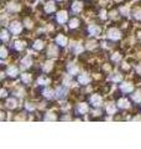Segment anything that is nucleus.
I'll return each mask as SVG.
<instances>
[{
    "label": "nucleus",
    "instance_id": "nucleus-1",
    "mask_svg": "<svg viewBox=\"0 0 141 149\" xmlns=\"http://www.w3.org/2000/svg\"><path fill=\"white\" fill-rule=\"evenodd\" d=\"M9 30H10L11 34L17 35V34H20V32H21L22 25H21L19 21H14V22H11V24L9 25Z\"/></svg>",
    "mask_w": 141,
    "mask_h": 149
},
{
    "label": "nucleus",
    "instance_id": "nucleus-2",
    "mask_svg": "<svg viewBox=\"0 0 141 149\" xmlns=\"http://www.w3.org/2000/svg\"><path fill=\"white\" fill-rule=\"evenodd\" d=\"M120 36H121V34H120V31L118 29H109L108 30V37H109L110 40H113V41L119 40Z\"/></svg>",
    "mask_w": 141,
    "mask_h": 149
},
{
    "label": "nucleus",
    "instance_id": "nucleus-3",
    "mask_svg": "<svg viewBox=\"0 0 141 149\" xmlns=\"http://www.w3.org/2000/svg\"><path fill=\"white\" fill-rule=\"evenodd\" d=\"M68 95V90L66 87H58L57 90H56V97H57L58 100H64L66 97Z\"/></svg>",
    "mask_w": 141,
    "mask_h": 149
},
{
    "label": "nucleus",
    "instance_id": "nucleus-4",
    "mask_svg": "<svg viewBox=\"0 0 141 149\" xmlns=\"http://www.w3.org/2000/svg\"><path fill=\"white\" fill-rule=\"evenodd\" d=\"M100 27L98 26V25H94V24H92V25H89L88 26V32H89V35H93V36H98L100 34Z\"/></svg>",
    "mask_w": 141,
    "mask_h": 149
},
{
    "label": "nucleus",
    "instance_id": "nucleus-5",
    "mask_svg": "<svg viewBox=\"0 0 141 149\" xmlns=\"http://www.w3.org/2000/svg\"><path fill=\"white\" fill-rule=\"evenodd\" d=\"M91 103L94 106V107H100L102 103H103V98L99 96V95H93L91 97Z\"/></svg>",
    "mask_w": 141,
    "mask_h": 149
},
{
    "label": "nucleus",
    "instance_id": "nucleus-6",
    "mask_svg": "<svg viewBox=\"0 0 141 149\" xmlns=\"http://www.w3.org/2000/svg\"><path fill=\"white\" fill-rule=\"evenodd\" d=\"M56 45H50L48 46V50H47V55H48V57H56V56L58 55V47Z\"/></svg>",
    "mask_w": 141,
    "mask_h": 149
},
{
    "label": "nucleus",
    "instance_id": "nucleus-7",
    "mask_svg": "<svg viewBox=\"0 0 141 149\" xmlns=\"http://www.w3.org/2000/svg\"><path fill=\"white\" fill-rule=\"evenodd\" d=\"M120 90H121V92H124V93H130V92H133L134 86L131 85V83H129V82H124V83H121L120 85Z\"/></svg>",
    "mask_w": 141,
    "mask_h": 149
},
{
    "label": "nucleus",
    "instance_id": "nucleus-8",
    "mask_svg": "<svg viewBox=\"0 0 141 149\" xmlns=\"http://www.w3.org/2000/svg\"><path fill=\"white\" fill-rule=\"evenodd\" d=\"M32 65V58L30 56H26V57H24L21 60V68L26 70V68H30V66Z\"/></svg>",
    "mask_w": 141,
    "mask_h": 149
},
{
    "label": "nucleus",
    "instance_id": "nucleus-9",
    "mask_svg": "<svg viewBox=\"0 0 141 149\" xmlns=\"http://www.w3.org/2000/svg\"><path fill=\"white\" fill-rule=\"evenodd\" d=\"M129 106H130V102H129V100H126V98H120L119 101H118V107L121 108V109L129 108Z\"/></svg>",
    "mask_w": 141,
    "mask_h": 149
},
{
    "label": "nucleus",
    "instance_id": "nucleus-10",
    "mask_svg": "<svg viewBox=\"0 0 141 149\" xmlns=\"http://www.w3.org/2000/svg\"><path fill=\"white\" fill-rule=\"evenodd\" d=\"M67 19H68V15H67V13L66 11H59L57 14V21L59 22V24H63V22L67 21Z\"/></svg>",
    "mask_w": 141,
    "mask_h": 149
},
{
    "label": "nucleus",
    "instance_id": "nucleus-11",
    "mask_svg": "<svg viewBox=\"0 0 141 149\" xmlns=\"http://www.w3.org/2000/svg\"><path fill=\"white\" fill-rule=\"evenodd\" d=\"M56 42H57L58 46H62V47H64V46L67 45V37L63 36V35H58L57 37H56Z\"/></svg>",
    "mask_w": 141,
    "mask_h": 149
},
{
    "label": "nucleus",
    "instance_id": "nucleus-12",
    "mask_svg": "<svg viewBox=\"0 0 141 149\" xmlns=\"http://www.w3.org/2000/svg\"><path fill=\"white\" fill-rule=\"evenodd\" d=\"M88 111H89V107L86 103H79L78 107H77V112L79 114H86Z\"/></svg>",
    "mask_w": 141,
    "mask_h": 149
},
{
    "label": "nucleus",
    "instance_id": "nucleus-13",
    "mask_svg": "<svg viewBox=\"0 0 141 149\" xmlns=\"http://www.w3.org/2000/svg\"><path fill=\"white\" fill-rule=\"evenodd\" d=\"M42 95H44L46 98L48 100H52L53 97H56V92H53L52 90H50V88H45L44 91H42Z\"/></svg>",
    "mask_w": 141,
    "mask_h": 149
},
{
    "label": "nucleus",
    "instance_id": "nucleus-14",
    "mask_svg": "<svg viewBox=\"0 0 141 149\" xmlns=\"http://www.w3.org/2000/svg\"><path fill=\"white\" fill-rule=\"evenodd\" d=\"M67 71H68V73L70 74V76H73V74H77V73H78L79 68H78L74 63H69L68 66H67Z\"/></svg>",
    "mask_w": 141,
    "mask_h": 149
},
{
    "label": "nucleus",
    "instance_id": "nucleus-15",
    "mask_svg": "<svg viewBox=\"0 0 141 149\" xmlns=\"http://www.w3.org/2000/svg\"><path fill=\"white\" fill-rule=\"evenodd\" d=\"M78 82L81 83V85H87L89 82V76L87 73H81L78 74Z\"/></svg>",
    "mask_w": 141,
    "mask_h": 149
},
{
    "label": "nucleus",
    "instance_id": "nucleus-16",
    "mask_svg": "<svg viewBox=\"0 0 141 149\" xmlns=\"http://www.w3.org/2000/svg\"><path fill=\"white\" fill-rule=\"evenodd\" d=\"M8 76H10V77H16L17 76V73H19V70L17 67L15 66H10V67H8Z\"/></svg>",
    "mask_w": 141,
    "mask_h": 149
},
{
    "label": "nucleus",
    "instance_id": "nucleus-17",
    "mask_svg": "<svg viewBox=\"0 0 141 149\" xmlns=\"http://www.w3.org/2000/svg\"><path fill=\"white\" fill-rule=\"evenodd\" d=\"M118 106V104H116ZM116 106L114 103H108L106 104V112H108V114H115V112H116Z\"/></svg>",
    "mask_w": 141,
    "mask_h": 149
},
{
    "label": "nucleus",
    "instance_id": "nucleus-18",
    "mask_svg": "<svg viewBox=\"0 0 141 149\" xmlns=\"http://www.w3.org/2000/svg\"><path fill=\"white\" fill-rule=\"evenodd\" d=\"M37 83H39V85H41V86H46V85H48L50 83V78L47 77V76H40L39 77V80H37Z\"/></svg>",
    "mask_w": 141,
    "mask_h": 149
},
{
    "label": "nucleus",
    "instance_id": "nucleus-19",
    "mask_svg": "<svg viewBox=\"0 0 141 149\" xmlns=\"http://www.w3.org/2000/svg\"><path fill=\"white\" fill-rule=\"evenodd\" d=\"M82 8H83V4L79 1H76V3H73V5H72V11L79 13V11H82Z\"/></svg>",
    "mask_w": 141,
    "mask_h": 149
},
{
    "label": "nucleus",
    "instance_id": "nucleus-20",
    "mask_svg": "<svg viewBox=\"0 0 141 149\" xmlns=\"http://www.w3.org/2000/svg\"><path fill=\"white\" fill-rule=\"evenodd\" d=\"M8 9H9V11H19L20 10V5H19L17 3H9V5H8Z\"/></svg>",
    "mask_w": 141,
    "mask_h": 149
},
{
    "label": "nucleus",
    "instance_id": "nucleus-21",
    "mask_svg": "<svg viewBox=\"0 0 141 149\" xmlns=\"http://www.w3.org/2000/svg\"><path fill=\"white\" fill-rule=\"evenodd\" d=\"M79 25V20L77 17H73V19H70L69 20V29H76V27H78Z\"/></svg>",
    "mask_w": 141,
    "mask_h": 149
},
{
    "label": "nucleus",
    "instance_id": "nucleus-22",
    "mask_svg": "<svg viewBox=\"0 0 141 149\" xmlns=\"http://www.w3.org/2000/svg\"><path fill=\"white\" fill-rule=\"evenodd\" d=\"M6 107L9 109H14L16 107V100L15 98H9L6 101Z\"/></svg>",
    "mask_w": 141,
    "mask_h": 149
},
{
    "label": "nucleus",
    "instance_id": "nucleus-23",
    "mask_svg": "<svg viewBox=\"0 0 141 149\" xmlns=\"http://www.w3.org/2000/svg\"><path fill=\"white\" fill-rule=\"evenodd\" d=\"M52 67H53V63L51 62V61H47L44 66H42V70H44L45 72H50L51 70H52Z\"/></svg>",
    "mask_w": 141,
    "mask_h": 149
},
{
    "label": "nucleus",
    "instance_id": "nucleus-24",
    "mask_svg": "<svg viewBox=\"0 0 141 149\" xmlns=\"http://www.w3.org/2000/svg\"><path fill=\"white\" fill-rule=\"evenodd\" d=\"M14 47H15L17 51H21V50H24V47H25V42H24V41H16V42L14 44Z\"/></svg>",
    "mask_w": 141,
    "mask_h": 149
},
{
    "label": "nucleus",
    "instance_id": "nucleus-25",
    "mask_svg": "<svg viewBox=\"0 0 141 149\" xmlns=\"http://www.w3.org/2000/svg\"><path fill=\"white\" fill-rule=\"evenodd\" d=\"M21 80L24 83H30L31 82V74L29 73H22L21 74Z\"/></svg>",
    "mask_w": 141,
    "mask_h": 149
},
{
    "label": "nucleus",
    "instance_id": "nucleus-26",
    "mask_svg": "<svg viewBox=\"0 0 141 149\" xmlns=\"http://www.w3.org/2000/svg\"><path fill=\"white\" fill-rule=\"evenodd\" d=\"M45 11L46 13H52L55 11V4L53 3H47L45 6Z\"/></svg>",
    "mask_w": 141,
    "mask_h": 149
},
{
    "label": "nucleus",
    "instance_id": "nucleus-27",
    "mask_svg": "<svg viewBox=\"0 0 141 149\" xmlns=\"http://www.w3.org/2000/svg\"><path fill=\"white\" fill-rule=\"evenodd\" d=\"M133 100L135 101V102H141V91H136L134 95H133Z\"/></svg>",
    "mask_w": 141,
    "mask_h": 149
},
{
    "label": "nucleus",
    "instance_id": "nucleus-28",
    "mask_svg": "<svg viewBox=\"0 0 141 149\" xmlns=\"http://www.w3.org/2000/svg\"><path fill=\"white\" fill-rule=\"evenodd\" d=\"M34 49H35V50H42V49H44V42H42V41H40V40L35 41Z\"/></svg>",
    "mask_w": 141,
    "mask_h": 149
},
{
    "label": "nucleus",
    "instance_id": "nucleus-29",
    "mask_svg": "<svg viewBox=\"0 0 141 149\" xmlns=\"http://www.w3.org/2000/svg\"><path fill=\"white\" fill-rule=\"evenodd\" d=\"M134 17L136 19V20L141 21V9H135L134 10Z\"/></svg>",
    "mask_w": 141,
    "mask_h": 149
},
{
    "label": "nucleus",
    "instance_id": "nucleus-30",
    "mask_svg": "<svg viewBox=\"0 0 141 149\" xmlns=\"http://www.w3.org/2000/svg\"><path fill=\"white\" fill-rule=\"evenodd\" d=\"M56 119H57V117L53 113H47L45 116V120H56Z\"/></svg>",
    "mask_w": 141,
    "mask_h": 149
},
{
    "label": "nucleus",
    "instance_id": "nucleus-31",
    "mask_svg": "<svg viewBox=\"0 0 141 149\" xmlns=\"http://www.w3.org/2000/svg\"><path fill=\"white\" fill-rule=\"evenodd\" d=\"M111 60H113L114 62H119L120 60H121V55H120V54H114V55L111 56Z\"/></svg>",
    "mask_w": 141,
    "mask_h": 149
},
{
    "label": "nucleus",
    "instance_id": "nucleus-32",
    "mask_svg": "<svg viewBox=\"0 0 141 149\" xmlns=\"http://www.w3.org/2000/svg\"><path fill=\"white\" fill-rule=\"evenodd\" d=\"M9 39V34H8V30H5L4 29L3 31H1V40L3 41H6Z\"/></svg>",
    "mask_w": 141,
    "mask_h": 149
},
{
    "label": "nucleus",
    "instance_id": "nucleus-33",
    "mask_svg": "<svg viewBox=\"0 0 141 149\" xmlns=\"http://www.w3.org/2000/svg\"><path fill=\"white\" fill-rule=\"evenodd\" d=\"M110 80L115 81V82H119V81H121V76H120L119 73H115L114 76H111V77H110Z\"/></svg>",
    "mask_w": 141,
    "mask_h": 149
},
{
    "label": "nucleus",
    "instance_id": "nucleus-34",
    "mask_svg": "<svg viewBox=\"0 0 141 149\" xmlns=\"http://www.w3.org/2000/svg\"><path fill=\"white\" fill-rule=\"evenodd\" d=\"M70 83H72V80H70V77H69V74H68L67 77H64L63 85H66V86H70Z\"/></svg>",
    "mask_w": 141,
    "mask_h": 149
},
{
    "label": "nucleus",
    "instance_id": "nucleus-35",
    "mask_svg": "<svg viewBox=\"0 0 141 149\" xmlns=\"http://www.w3.org/2000/svg\"><path fill=\"white\" fill-rule=\"evenodd\" d=\"M0 56H1V58H5L8 56V51H6V49L4 47V46L1 47V55H0Z\"/></svg>",
    "mask_w": 141,
    "mask_h": 149
},
{
    "label": "nucleus",
    "instance_id": "nucleus-36",
    "mask_svg": "<svg viewBox=\"0 0 141 149\" xmlns=\"http://www.w3.org/2000/svg\"><path fill=\"white\" fill-rule=\"evenodd\" d=\"M83 51V47L81 45H76V47H74V52L76 54H79V52H82Z\"/></svg>",
    "mask_w": 141,
    "mask_h": 149
},
{
    "label": "nucleus",
    "instance_id": "nucleus-37",
    "mask_svg": "<svg viewBox=\"0 0 141 149\" xmlns=\"http://www.w3.org/2000/svg\"><path fill=\"white\" fill-rule=\"evenodd\" d=\"M26 109L27 111H34L35 106H32V103H29V102H27V103H26Z\"/></svg>",
    "mask_w": 141,
    "mask_h": 149
},
{
    "label": "nucleus",
    "instance_id": "nucleus-38",
    "mask_svg": "<svg viewBox=\"0 0 141 149\" xmlns=\"http://www.w3.org/2000/svg\"><path fill=\"white\" fill-rule=\"evenodd\" d=\"M120 13L123 14V15L126 16V15H128V9H126V8H121V9H120Z\"/></svg>",
    "mask_w": 141,
    "mask_h": 149
},
{
    "label": "nucleus",
    "instance_id": "nucleus-39",
    "mask_svg": "<svg viewBox=\"0 0 141 149\" xmlns=\"http://www.w3.org/2000/svg\"><path fill=\"white\" fill-rule=\"evenodd\" d=\"M16 96H19V97H22L24 96V90L21 88V90H17L16 91Z\"/></svg>",
    "mask_w": 141,
    "mask_h": 149
},
{
    "label": "nucleus",
    "instance_id": "nucleus-40",
    "mask_svg": "<svg viewBox=\"0 0 141 149\" xmlns=\"http://www.w3.org/2000/svg\"><path fill=\"white\" fill-rule=\"evenodd\" d=\"M6 96H8V92H6V90H5V88H3V90H1V97H3V98H5Z\"/></svg>",
    "mask_w": 141,
    "mask_h": 149
},
{
    "label": "nucleus",
    "instance_id": "nucleus-41",
    "mask_svg": "<svg viewBox=\"0 0 141 149\" xmlns=\"http://www.w3.org/2000/svg\"><path fill=\"white\" fill-rule=\"evenodd\" d=\"M100 17L102 19H106V11L105 10H102L100 11Z\"/></svg>",
    "mask_w": 141,
    "mask_h": 149
},
{
    "label": "nucleus",
    "instance_id": "nucleus-42",
    "mask_svg": "<svg viewBox=\"0 0 141 149\" xmlns=\"http://www.w3.org/2000/svg\"><path fill=\"white\" fill-rule=\"evenodd\" d=\"M25 24H26V27H32V21L30 20H25Z\"/></svg>",
    "mask_w": 141,
    "mask_h": 149
},
{
    "label": "nucleus",
    "instance_id": "nucleus-43",
    "mask_svg": "<svg viewBox=\"0 0 141 149\" xmlns=\"http://www.w3.org/2000/svg\"><path fill=\"white\" fill-rule=\"evenodd\" d=\"M95 46H97L95 42H91V44H88V49H94Z\"/></svg>",
    "mask_w": 141,
    "mask_h": 149
},
{
    "label": "nucleus",
    "instance_id": "nucleus-44",
    "mask_svg": "<svg viewBox=\"0 0 141 149\" xmlns=\"http://www.w3.org/2000/svg\"><path fill=\"white\" fill-rule=\"evenodd\" d=\"M136 72H138L139 74H141V63H140V65H138V66H136Z\"/></svg>",
    "mask_w": 141,
    "mask_h": 149
},
{
    "label": "nucleus",
    "instance_id": "nucleus-45",
    "mask_svg": "<svg viewBox=\"0 0 141 149\" xmlns=\"http://www.w3.org/2000/svg\"><path fill=\"white\" fill-rule=\"evenodd\" d=\"M57 1H61V0H57Z\"/></svg>",
    "mask_w": 141,
    "mask_h": 149
}]
</instances>
